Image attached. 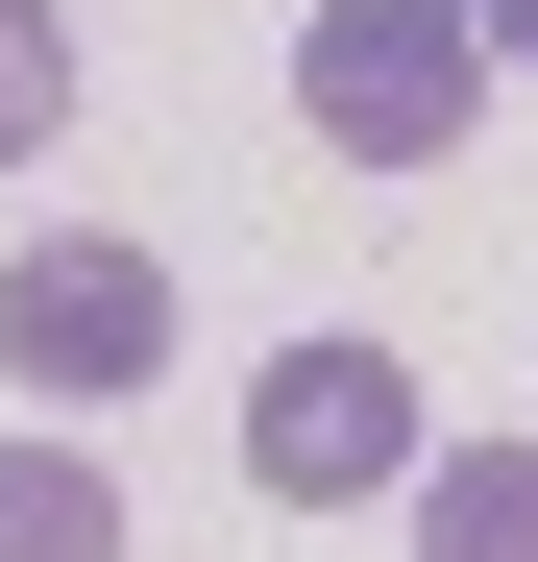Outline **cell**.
<instances>
[{
  "label": "cell",
  "mask_w": 538,
  "mask_h": 562,
  "mask_svg": "<svg viewBox=\"0 0 538 562\" xmlns=\"http://www.w3.org/2000/svg\"><path fill=\"white\" fill-rule=\"evenodd\" d=\"M294 99H318L343 171H440L490 123V25H466V0H318V25H294Z\"/></svg>",
  "instance_id": "6da1fadb"
},
{
  "label": "cell",
  "mask_w": 538,
  "mask_h": 562,
  "mask_svg": "<svg viewBox=\"0 0 538 562\" xmlns=\"http://www.w3.org/2000/svg\"><path fill=\"white\" fill-rule=\"evenodd\" d=\"M0 367H25L49 416L147 392V367H171V269H147V245H99V221H49L25 269H0Z\"/></svg>",
  "instance_id": "7a4b0ae2"
},
{
  "label": "cell",
  "mask_w": 538,
  "mask_h": 562,
  "mask_svg": "<svg viewBox=\"0 0 538 562\" xmlns=\"http://www.w3.org/2000/svg\"><path fill=\"white\" fill-rule=\"evenodd\" d=\"M245 490H294V514L416 490V367H392V342H269V392H245Z\"/></svg>",
  "instance_id": "3957f363"
},
{
  "label": "cell",
  "mask_w": 538,
  "mask_h": 562,
  "mask_svg": "<svg viewBox=\"0 0 538 562\" xmlns=\"http://www.w3.org/2000/svg\"><path fill=\"white\" fill-rule=\"evenodd\" d=\"M416 562H538V440H416Z\"/></svg>",
  "instance_id": "277c9868"
},
{
  "label": "cell",
  "mask_w": 538,
  "mask_h": 562,
  "mask_svg": "<svg viewBox=\"0 0 538 562\" xmlns=\"http://www.w3.org/2000/svg\"><path fill=\"white\" fill-rule=\"evenodd\" d=\"M0 562H123V490L74 440H0Z\"/></svg>",
  "instance_id": "5b68a950"
},
{
  "label": "cell",
  "mask_w": 538,
  "mask_h": 562,
  "mask_svg": "<svg viewBox=\"0 0 538 562\" xmlns=\"http://www.w3.org/2000/svg\"><path fill=\"white\" fill-rule=\"evenodd\" d=\"M49 123H74V25H49V0H0V171H25Z\"/></svg>",
  "instance_id": "8992f818"
},
{
  "label": "cell",
  "mask_w": 538,
  "mask_h": 562,
  "mask_svg": "<svg viewBox=\"0 0 538 562\" xmlns=\"http://www.w3.org/2000/svg\"><path fill=\"white\" fill-rule=\"evenodd\" d=\"M466 25H490V49H514V74H538V0H466Z\"/></svg>",
  "instance_id": "52a82bcc"
}]
</instances>
